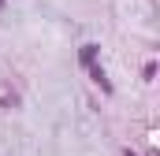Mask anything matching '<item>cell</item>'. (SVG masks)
<instances>
[{"instance_id":"cell-3","label":"cell","mask_w":160,"mask_h":156,"mask_svg":"<svg viewBox=\"0 0 160 156\" xmlns=\"http://www.w3.org/2000/svg\"><path fill=\"white\" fill-rule=\"evenodd\" d=\"M123 156H138V153H130V149H127V153H123Z\"/></svg>"},{"instance_id":"cell-2","label":"cell","mask_w":160,"mask_h":156,"mask_svg":"<svg viewBox=\"0 0 160 156\" xmlns=\"http://www.w3.org/2000/svg\"><path fill=\"white\" fill-rule=\"evenodd\" d=\"M97 52H101V45H93V41H89V45H82V63H86V67H89V63H97Z\"/></svg>"},{"instance_id":"cell-4","label":"cell","mask_w":160,"mask_h":156,"mask_svg":"<svg viewBox=\"0 0 160 156\" xmlns=\"http://www.w3.org/2000/svg\"><path fill=\"white\" fill-rule=\"evenodd\" d=\"M0 7H4V0H0Z\"/></svg>"},{"instance_id":"cell-1","label":"cell","mask_w":160,"mask_h":156,"mask_svg":"<svg viewBox=\"0 0 160 156\" xmlns=\"http://www.w3.org/2000/svg\"><path fill=\"white\" fill-rule=\"evenodd\" d=\"M89 78H93V82H97V85H101L104 93H112V82H108V75H104V71H101L97 63H89Z\"/></svg>"}]
</instances>
